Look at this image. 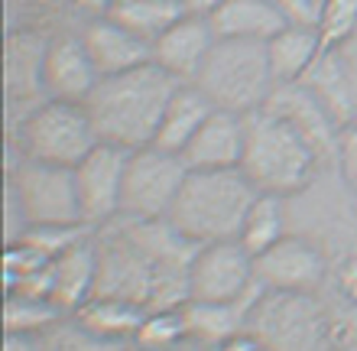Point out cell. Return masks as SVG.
Returning <instances> with one entry per match:
<instances>
[{
  "label": "cell",
  "instance_id": "obj_11",
  "mask_svg": "<svg viewBox=\"0 0 357 351\" xmlns=\"http://www.w3.org/2000/svg\"><path fill=\"white\" fill-rule=\"evenodd\" d=\"M130 150H121L114 143H98L75 170L78 202L85 211L88 225H104L121 218V195H123V170H127Z\"/></svg>",
  "mask_w": 357,
  "mask_h": 351
},
{
  "label": "cell",
  "instance_id": "obj_6",
  "mask_svg": "<svg viewBox=\"0 0 357 351\" xmlns=\"http://www.w3.org/2000/svg\"><path fill=\"white\" fill-rule=\"evenodd\" d=\"M7 199L20 209L26 228L88 225L82 202H78L75 172L68 166H52V163H36L20 156V163L10 166Z\"/></svg>",
  "mask_w": 357,
  "mask_h": 351
},
{
  "label": "cell",
  "instance_id": "obj_14",
  "mask_svg": "<svg viewBox=\"0 0 357 351\" xmlns=\"http://www.w3.org/2000/svg\"><path fill=\"white\" fill-rule=\"evenodd\" d=\"M247 147V114L215 107L208 121L198 127L182 160L188 170H241Z\"/></svg>",
  "mask_w": 357,
  "mask_h": 351
},
{
  "label": "cell",
  "instance_id": "obj_18",
  "mask_svg": "<svg viewBox=\"0 0 357 351\" xmlns=\"http://www.w3.org/2000/svg\"><path fill=\"white\" fill-rule=\"evenodd\" d=\"M325 39L319 27H305V23H289L280 29L276 36L266 43V59H270V72L276 85H292L309 75V68L319 62L325 52Z\"/></svg>",
  "mask_w": 357,
  "mask_h": 351
},
{
  "label": "cell",
  "instance_id": "obj_36",
  "mask_svg": "<svg viewBox=\"0 0 357 351\" xmlns=\"http://www.w3.org/2000/svg\"><path fill=\"white\" fill-rule=\"evenodd\" d=\"M111 351H121V348H111Z\"/></svg>",
  "mask_w": 357,
  "mask_h": 351
},
{
  "label": "cell",
  "instance_id": "obj_1",
  "mask_svg": "<svg viewBox=\"0 0 357 351\" xmlns=\"http://www.w3.org/2000/svg\"><path fill=\"white\" fill-rule=\"evenodd\" d=\"M178 85L182 82L156 62H146L121 75H104L85 101L101 143H114L130 153L153 147L162 111Z\"/></svg>",
  "mask_w": 357,
  "mask_h": 351
},
{
  "label": "cell",
  "instance_id": "obj_2",
  "mask_svg": "<svg viewBox=\"0 0 357 351\" xmlns=\"http://www.w3.org/2000/svg\"><path fill=\"white\" fill-rule=\"evenodd\" d=\"M257 195L260 192L241 170H188L166 225L195 247L231 241L241 234Z\"/></svg>",
  "mask_w": 357,
  "mask_h": 351
},
{
  "label": "cell",
  "instance_id": "obj_34",
  "mask_svg": "<svg viewBox=\"0 0 357 351\" xmlns=\"http://www.w3.org/2000/svg\"><path fill=\"white\" fill-rule=\"evenodd\" d=\"M156 351H211V345H205V342H198V338H182V342H176V345H166V348H156Z\"/></svg>",
  "mask_w": 357,
  "mask_h": 351
},
{
  "label": "cell",
  "instance_id": "obj_13",
  "mask_svg": "<svg viewBox=\"0 0 357 351\" xmlns=\"http://www.w3.org/2000/svg\"><path fill=\"white\" fill-rule=\"evenodd\" d=\"M218 39L221 36H218L211 17L182 13L162 36H156V43H153V62L160 68H166L178 82H195Z\"/></svg>",
  "mask_w": 357,
  "mask_h": 351
},
{
  "label": "cell",
  "instance_id": "obj_32",
  "mask_svg": "<svg viewBox=\"0 0 357 351\" xmlns=\"http://www.w3.org/2000/svg\"><path fill=\"white\" fill-rule=\"evenodd\" d=\"M338 286L348 296V303H357V257H351L348 264L338 270Z\"/></svg>",
  "mask_w": 357,
  "mask_h": 351
},
{
  "label": "cell",
  "instance_id": "obj_25",
  "mask_svg": "<svg viewBox=\"0 0 357 351\" xmlns=\"http://www.w3.org/2000/svg\"><path fill=\"white\" fill-rule=\"evenodd\" d=\"M62 315L49 296H36V293H7V332H43L46 335L49 325H56V319Z\"/></svg>",
  "mask_w": 357,
  "mask_h": 351
},
{
  "label": "cell",
  "instance_id": "obj_7",
  "mask_svg": "<svg viewBox=\"0 0 357 351\" xmlns=\"http://www.w3.org/2000/svg\"><path fill=\"white\" fill-rule=\"evenodd\" d=\"M247 332L257 335L266 351H319L328 335V322L312 293L260 290L247 315Z\"/></svg>",
  "mask_w": 357,
  "mask_h": 351
},
{
  "label": "cell",
  "instance_id": "obj_16",
  "mask_svg": "<svg viewBox=\"0 0 357 351\" xmlns=\"http://www.w3.org/2000/svg\"><path fill=\"white\" fill-rule=\"evenodd\" d=\"M264 107H270L273 114H280L286 124H292V127L321 153V160H325V156H335L341 127H338V121L325 111V105H321L319 98L312 95L302 82L276 85L270 101H266Z\"/></svg>",
  "mask_w": 357,
  "mask_h": 351
},
{
  "label": "cell",
  "instance_id": "obj_5",
  "mask_svg": "<svg viewBox=\"0 0 357 351\" xmlns=\"http://www.w3.org/2000/svg\"><path fill=\"white\" fill-rule=\"evenodd\" d=\"M20 156L52 166L75 170L88 153L101 143L94 121L85 105L72 101H52L46 98L39 107H33L17 130Z\"/></svg>",
  "mask_w": 357,
  "mask_h": 351
},
{
  "label": "cell",
  "instance_id": "obj_20",
  "mask_svg": "<svg viewBox=\"0 0 357 351\" xmlns=\"http://www.w3.org/2000/svg\"><path fill=\"white\" fill-rule=\"evenodd\" d=\"M211 111H215L211 98H208L195 82H182V85L176 88V95L169 98L166 111H162V121H160V130H156L153 147L182 156V150L192 143V137H195L198 127L208 121Z\"/></svg>",
  "mask_w": 357,
  "mask_h": 351
},
{
  "label": "cell",
  "instance_id": "obj_26",
  "mask_svg": "<svg viewBox=\"0 0 357 351\" xmlns=\"http://www.w3.org/2000/svg\"><path fill=\"white\" fill-rule=\"evenodd\" d=\"M182 306L150 309L146 319L140 322V329H137V335H133L137 351H156V348H166V345H176V342H182V338H188L192 332H188L185 309H182Z\"/></svg>",
  "mask_w": 357,
  "mask_h": 351
},
{
  "label": "cell",
  "instance_id": "obj_31",
  "mask_svg": "<svg viewBox=\"0 0 357 351\" xmlns=\"http://www.w3.org/2000/svg\"><path fill=\"white\" fill-rule=\"evenodd\" d=\"M338 56L344 62V72H348V82H351V91H354V107H357V36H351L348 43H341Z\"/></svg>",
  "mask_w": 357,
  "mask_h": 351
},
{
  "label": "cell",
  "instance_id": "obj_10",
  "mask_svg": "<svg viewBox=\"0 0 357 351\" xmlns=\"http://www.w3.org/2000/svg\"><path fill=\"white\" fill-rule=\"evenodd\" d=\"M328 276V257L305 237L286 234L257 257V280L276 293H315Z\"/></svg>",
  "mask_w": 357,
  "mask_h": 351
},
{
  "label": "cell",
  "instance_id": "obj_4",
  "mask_svg": "<svg viewBox=\"0 0 357 351\" xmlns=\"http://www.w3.org/2000/svg\"><path fill=\"white\" fill-rule=\"evenodd\" d=\"M195 85L211 98L215 107L254 114L270 101L276 78L270 72L266 43L254 39H218Z\"/></svg>",
  "mask_w": 357,
  "mask_h": 351
},
{
  "label": "cell",
  "instance_id": "obj_8",
  "mask_svg": "<svg viewBox=\"0 0 357 351\" xmlns=\"http://www.w3.org/2000/svg\"><path fill=\"white\" fill-rule=\"evenodd\" d=\"M188 176V166L178 153L143 147L127 156L123 170L121 218L127 221H166L178 199V189Z\"/></svg>",
  "mask_w": 357,
  "mask_h": 351
},
{
  "label": "cell",
  "instance_id": "obj_33",
  "mask_svg": "<svg viewBox=\"0 0 357 351\" xmlns=\"http://www.w3.org/2000/svg\"><path fill=\"white\" fill-rule=\"evenodd\" d=\"M221 7H225V0H182V10L195 13V17H215Z\"/></svg>",
  "mask_w": 357,
  "mask_h": 351
},
{
  "label": "cell",
  "instance_id": "obj_24",
  "mask_svg": "<svg viewBox=\"0 0 357 351\" xmlns=\"http://www.w3.org/2000/svg\"><path fill=\"white\" fill-rule=\"evenodd\" d=\"M282 202L286 199H280V195L260 192L257 202L250 205V211H247L237 241L254 257H260L264 251H270L273 244H280L282 237L289 234V231H286V209H282Z\"/></svg>",
  "mask_w": 357,
  "mask_h": 351
},
{
  "label": "cell",
  "instance_id": "obj_28",
  "mask_svg": "<svg viewBox=\"0 0 357 351\" xmlns=\"http://www.w3.org/2000/svg\"><path fill=\"white\" fill-rule=\"evenodd\" d=\"M335 163H338L341 182L351 192H357V124H348L341 130L338 147H335Z\"/></svg>",
  "mask_w": 357,
  "mask_h": 351
},
{
  "label": "cell",
  "instance_id": "obj_17",
  "mask_svg": "<svg viewBox=\"0 0 357 351\" xmlns=\"http://www.w3.org/2000/svg\"><path fill=\"white\" fill-rule=\"evenodd\" d=\"M98 270H101V247L91 237L78 241L49 264V296L62 313H75L78 306L91 299L98 290Z\"/></svg>",
  "mask_w": 357,
  "mask_h": 351
},
{
  "label": "cell",
  "instance_id": "obj_23",
  "mask_svg": "<svg viewBox=\"0 0 357 351\" xmlns=\"http://www.w3.org/2000/svg\"><path fill=\"white\" fill-rule=\"evenodd\" d=\"M104 13L146 43H156V36H162L185 10L182 0H104Z\"/></svg>",
  "mask_w": 357,
  "mask_h": 351
},
{
  "label": "cell",
  "instance_id": "obj_29",
  "mask_svg": "<svg viewBox=\"0 0 357 351\" xmlns=\"http://www.w3.org/2000/svg\"><path fill=\"white\" fill-rule=\"evenodd\" d=\"M276 10L289 23H305V27H315L319 23V10H321V0H273Z\"/></svg>",
  "mask_w": 357,
  "mask_h": 351
},
{
  "label": "cell",
  "instance_id": "obj_19",
  "mask_svg": "<svg viewBox=\"0 0 357 351\" xmlns=\"http://www.w3.org/2000/svg\"><path fill=\"white\" fill-rule=\"evenodd\" d=\"M146 306L133 303V299H121V296H104L94 293L85 306L75 309V325H82L88 335L101 338L107 345L117 342H133V335L146 319Z\"/></svg>",
  "mask_w": 357,
  "mask_h": 351
},
{
  "label": "cell",
  "instance_id": "obj_35",
  "mask_svg": "<svg viewBox=\"0 0 357 351\" xmlns=\"http://www.w3.org/2000/svg\"><path fill=\"white\" fill-rule=\"evenodd\" d=\"M328 351H354V348H348V345H331Z\"/></svg>",
  "mask_w": 357,
  "mask_h": 351
},
{
  "label": "cell",
  "instance_id": "obj_27",
  "mask_svg": "<svg viewBox=\"0 0 357 351\" xmlns=\"http://www.w3.org/2000/svg\"><path fill=\"white\" fill-rule=\"evenodd\" d=\"M315 27L328 49L348 43L351 36H357V0H321Z\"/></svg>",
  "mask_w": 357,
  "mask_h": 351
},
{
  "label": "cell",
  "instance_id": "obj_30",
  "mask_svg": "<svg viewBox=\"0 0 357 351\" xmlns=\"http://www.w3.org/2000/svg\"><path fill=\"white\" fill-rule=\"evenodd\" d=\"M3 351H49L43 332H7Z\"/></svg>",
  "mask_w": 357,
  "mask_h": 351
},
{
  "label": "cell",
  "instance_id": "obj_12",
  "mask_svg": "<svg viewBox=\"0 0 357 351\" xmlns=\"http://www.w3.org/2000/svg\"><path fill=\"white\" fill-rule=\"evenodd\" d=\"M101 82V72L91 62L82 33H59L49 39L46 59H43V95L52 101H72L85 105L88 95Z\"/></svg>",
  "mask_w": 357,
  "mask_h": 351
},
{
  "label": "cell",
  "instance_id": "obj_9",
  "mask_svg": "<svg viewBox=\"0 0 357 351\" xmlns=\"http://www.w3.org/2000/svg\"><path fill=\"white\" fill-rule=\"evenodd\" d=\"M264 286L257 280V257L237 237L195 247L188 264V299L195 303H247Z\"/></svg>",
  "mask_w": 357,
  "mask_h": 351
},
{
  "label": "cell",
  "instance_id": "obj_22",
  "mask_svg": "<svg viewBox=\"0 0 357 351\" xmlns=\"http://www.w3.org/2000/svg\"><path fill=\"white\" fill-rule=\"evenodd\" d=\"M302 85L325 105V111L338 121L341 130H344L348 124H357L354 91H351L348 72H344V62H341L338 49H325L319 56V62L309 68V75L302 78Z\"/></svg>",
  "mask_w": 357,
  "mask_h": 351
},
{
  "label": "cell",
  "instance_id": "obj_15",
  "mask_svg": "<svg viewBox=\"0 0 357 351\" xmlns=\"http://www.w3.org/2000/svg\"><path fill=\"white\" fill-rule=\"evenodd\" d=\"M82 39H85L88 56L98 66L101 78L121 75V72H130V68L153 62V43L137 36L133 29H127L107 13H98V17L88 20L85 29H82Z\"/></svg>",
  "mask_w": 357,
  "mask_h": 351
},
{
  "label": "cell",
  "instance_id": "obj_21",
  "mask_svg": "<svg viewBox=\"0 0 357 351\" xmlns=\"http://www.w3.org/2000/svg\"><path fill=\"white\" fill-rule=\"evenodd\" d=\"M218 36L221 39H254V43H270L280 29L289 27L273 0H225V7L215 17Z\"/></svg>",
  "mask_w": 357,
  "mask_h": 351
},
{
  "label": "cell",
  "instance_id": "obj_3",
  "mask_svg": "<svg viewBox=\"0 0 357 351\" xmlns=\"http://www.w3.org/2000/svg\"><path fill=\"white\" fill-rule=\"evenodd\" d=\"M319 163L321 153L270 107L247 114V147L241 172L254 182L257 192L280 199L299 195L312 182Z\"/></svg>",
  "mask_w": 357,
  "mask_h": 351
}]
</instances>
